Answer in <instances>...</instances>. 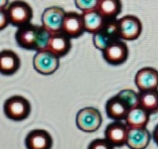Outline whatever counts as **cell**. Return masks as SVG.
<instances>
[{
	"instance_id": "18",
	"label": "cell",
	"mask_w": 158,
	"mask_h": 149,
	"mask_svg": "<svg viewBox=\"0 0 158 149\" xmlns=\"http://www.w3.org/2000/svg\"><path fill=\"white\" fill-rule=\"evenodd\" d=\"M97 12L106 20L117 19L122 10L120 0H98Z\"/></svg>"
},
{
	"instance_id": "1",
	"label": "cell",
	"mask_w": 158,
	"mask_h": 149,
	"mask_svg": "<svg viewBox=\"0 0 158 149\" xmlns=\"http://www.w3.org/2000/svg\"><path fill=\"white\" fill-rule=\"evenodd\" d=\"M50 37L51 33L43 26L31 23L18 28L15 33L16 41L19 47L36 52L46 49Z\"/></svg>"
},
{
	"instance_id": "10",
	"label": "cell",
	"mask_w": 158,
	"mask_h": 149,
	"mask_svg": "<svg viewBox=\"0 0 158 149\" xmlns=\"http://www.w3.org/2000/svg\"><path fill=\"white\" fill-rule=\"evenodd\" d=\"M129 126L122 121H114L105 130V138L114 147H120L127 145Z\"/></svg>"
},
{
	"instance_id": "26",
	"label": "cell",
	"mask_w": 158,
	"mask_h": 149,
	"mask_svg": "<svg viewBox=\"0 0 158 149\" xmlns=\"http://www.w3.org/2000/svg\"><path fill=\"white\" fill-rule=\"evenodd\" d=\"M8 1L9 0H0V8H6L9 4Z\"/></svg>"
},
{
	"instance_id": "13",
	"label": "cell",
	"mask_w": 158,
	"mask_h": 149,
	"mask_svg": "<svg viewBox=\"0 0 158 149\" xmlns=\"http://www.w3.org/2000/svg\"><path fill=\"white\" fill-rule=\"evenodd\" d=\"M25 146L27 149H51L53 138L44 129L31 130L25 138Z\"/></svg>"
},
{
	"instance_id": "7",
	"label": "cell",
	"mask_w": 158,
	"mask_h": 149,
	"mask_svg": "<svg viewBox=\"0 0 158 149\" xmlns=\"http://www.w3.org/2000/svg\"><path fill=\"white\" fill-rule=\"evenodd\" d=\"M66 11L56 6L46 7L41 17L42 26L51 34L61 31Z\"/></svg>"
},
{
	"instance_id": "19",
	"label": "cell",
	"mask_w": 158,
	"mask_h": 149,
	"mask_svg": "<svg viewBox=\"0 0 158 149\" xmlns=\"http://www.w3.org/2000/svg\"><path fill=\"white\" fill-rule=\"evenodd\" d=\"M139 107L146 111L149 114H156L158 112V88L152 90L140 91Z\"/></svg>"
},
{
	"instance_id": "4",
	"label": "cell",
	"mask_w": 158,
	"mask_h": 149,
	"mask_svg": "<svg viewBox=\"0 0 158 149\" xmlns=\"http://www.w3.org/2000/svg\"><path fill=\"white\" fill-rule=\"evenodd\" d=\"M103 123L100 112L93 107H86L80 110L76 115L77 127L86 133L97 131Z\"/></svg>"
},
{
	"instance_id": "16",
	"label": "cell",
	"mask_w": 158,
	"mask_h": 149,
	"mask_svg": "<svg viewBox=\"0 0 158 149\" xmlns=\"http://www.w3.org/2000/svg\"><path fill=\"white\" fill-rule=\"evenodd\" d=\"M20 67V59L19 55L11 50H3L0 52V74L11 76Z\"/></svg>"
},
{
	"instance_id": "22",
	"label": "cell",
	"mask_w": 158,
	"mask_h": 149,
	"mask_svg": "<svg viewBox=\"0 0 158 149\" xmlns=\"http://www.w3.org/2000/svg\"><path fill=\"white\" fill-rule=\"evenodd\" d=\"M76 6L82 12L96 9L98 0H74Z\"/></svg>"
},
{
	"instance_id": "14",
	"label": "cell",
	"mask_w": 158,
	"mask_h": 149,
	"mask_svg": "<svg viewBox=\"0 0 158 149\" xmlns=\"http://www.w3.org/2000/svg\"><path fill=\"white\" fill-rule=\"evenodd\" d=\"M135 85L139 91L158 88V71L153 67L140 69L135 76Z\"/></svg>"
},
{
	"instance_id": "12",
	"label": "cell",
	"mask_w": 158,
	"mask_h": 149,
	"mask_svg": "<svg viewBox=\"0 0 158 149\" xmlns=\"http://www.w3.org/2000/svg\"><path fill=\"white\" fill-rule=\"evenodd\" d=\"M61 31L64 32L70 39L81 37L85 31L82 15L73 11L67 12L63 20Z\"/></svg>"
},
{
	"instance_id": "8",
	"label": "cell",
	"mask_w": 158,
	"mask_h": 149,
	"mask_svg": "<svg viewBox=\"0 0 158 149\" xmlns=\"http://www.w3.org/2000/svg\"><path fill=\"white\" fill-rule=\"evenodd\" d=\"M119 37L125 41L137 40L143 31V24L141 20L133 15L125 16L118 19Z\"/></svg>"
},
{
	"instance_id": "9",
	"label": "cell",
	"mask_w": 158,
	"mask_h": 149,
	"mask_svg": "<svg viewBox=\"0 0 158 149\" xmlns=\"http://www.w3.org/2000/svg\"><path fill=\"white\" fill-rule=\"evenodd\" d=\"M102 53L106 62L112 65H120L124 64L129 57L128 45L121 39L109 44Z\"/></svg>"
},
{
	"instance_id": "17",
	"label": "cell",
	"mask_w": 158,
	"mask_h": 149,
	"mask_svg": "<svg viewBox=\"0 0 158 149\" xmlns=\"http://www.w3.org/2000/svg\"><path fill=\"white\" fill-rule=\"evenodd\" d=\"M151 134L145 128H130L127 146L131 149H145L150 144Z\"/></svg>"
},
{
	"instance_id": "25",
	"label": "cell",
	"mask_w": 158,
	"mask_h": 149,
	"mask_svg": "<svg viewBox=\"0 0 158 149\" xmlns=\"http://www.w3.org/2000/svg\"><path fill=\"white\" fill-rule=\"evenodd\" d=\"M152 137H153L154 142L158 146V124L156 125V127H155V129H154V131H153Z\"/></svg>"
},
{
	"instance_id": "6",
	"label": "cell",
	"mask_w": 158,
	"mask_h": 149,
	"mask_svg": "<svg viewBox=\"0 0 158 149\" xmlns=\"http://www.w3.org/2000/svg\"><path fill=\"white\" fill-rule=\"evenodd\" d=\"M59 64V57L46 49L37 51L32 60L34 69L44 76L54 74L58 69Z\"/></svg>"
},
{
	"instance_id": "5",
	"label": "cell",
	"mask_w": 158,
	"mask_h": 149,
	"mask_svg": "<svg viewBox=\"0 0 158 149\" xmlns=\"http://www.w3.org/2000/svg\"><path fill=\"white\" fill-rule=\"evenodd\" d=\"M119 39L118 19H111L106 20L102 29L94 34L93 42L97 49L103 51L109 44Z\"/></svg>"
},
{
	"instance_id": "24",
	"label": "cell",
	"mask_w": 158,
	"mask_h": 149,
	"mask_svg": "<svg viewBox=\"0 0 158 149\" xmlns=\"http://www.w3.org/2000/svg\"><path fill=\"white\" fill-rule=\"evenodd\" d=\"M9 24L6 8H0V30H3Z\"/></svg>"
},
{
	"instance_id": "23",
	"label": "cell",
	"mask_w": 158,
	"mask_h": 149,
	"mask_svg": "<svg viewBox=\"0 0 158 149\" xmlns=\"http://www.w3.org/2000/svg\"><path fill=\"white\" fill-rule=\"evenodd\" d=\"M87 149H114V147L105 138V139H94L93 140Z\"/></svg>"
},
{
	"instance_id": "15",
	"label": "cell",
	"mask_w": 158,
	"mask_h": 149,
	"mask_svg": "<svg viewBox=\"0 0 158 149\" xmlns=\"http://www.w3.org/2000/svg\"><path fill=\"white\" fill-rule=\"evenodd\" d=\"M71 39L64 32L58 31L51 34L46 50L50 51L59 58L69 53L71 49Z\"/></svg>"
},
{
	"instance_id": "3",
	"label": "cell",
	"mask_w": 158,
	"mask_h": 149,
	"mask_svg": "<svg viewBox=\"0 0 158 149\" xmlns=\"http://www.w3.org/2000/svg\"><path fill=\"white\" fill-rule=\"evenodd\" d=\"M4 113L11 121L20 122L31 113V103L22 96H12L4 102Z\"/></svg>"
},
{
	"instance_id": "21",
	"label": "cell",
	"mask_w": 158,
	"mask_h": 149,
	"mask_svg": "<svg viewBox=\"0 0 158 149\" xmlns=\"http://www.w3.org/2000/svg\"><path fill=\"white\" fill-rule=\"evenodd\" d=\"M82 19L84 24V30L89 33H96L102 29L106 19H105L96 9L82 12Z\"/></svg>"
},
{
	"instance_id": "2",
	"label": "cell",
	"mask_w": 158,
	"mask_h": 149,
	"mask_svg": "<svg viewBox=\"0 0 158 149\" xmlns=\"http://www.w3.org/2000/svg\"><path fill=\"white\" fill-rule=\"evenodd\" d=\"M6 10L9 24L18 28L30 24L33 17L31 6L23 0H15L11 2L6 6Z\"/></svg>"
},
{
	"instance_id": "11",
	"label": "cell",
	"mask_w": 158,
	"mask_h": 149,
	"mask_svg": "<svg viewBox=\"0 0 158 149\" xmlns=\"http://www.w3.org/2000/svg\"><path fill=\"white\" fill-rule=\"evenodd\" d=\"M131 110V105L119 94L109 99L106 104V115L109 119H112L114 121L125 120Z\"/></svg>"
},
{
	"instance_id": "20",
	"label": "cell",
	"mask_w": 158,
	"mask_h": 149,
	"mask_svg": "<svg viewBox=\"0 0 158 149\" xmlns=\"http://www.w3.org/2000/svg\"><path fill=\"white\" fill-rule=\"evenodd\" d=\"M150 115L146 111L138 106L130 111L125 119V124L129 128H145L149 123Z\"/></svg>"
}]
</instances>
